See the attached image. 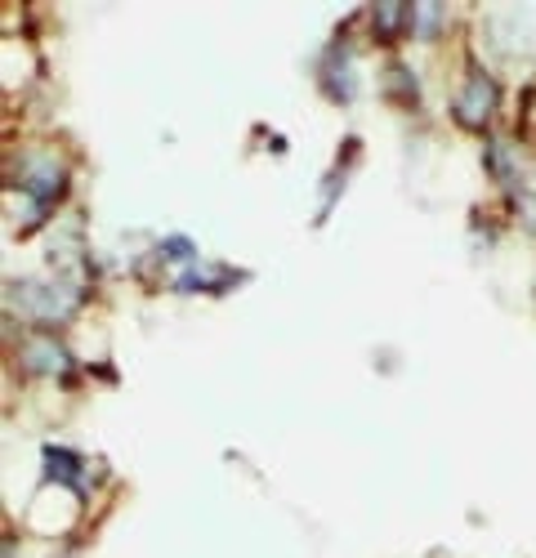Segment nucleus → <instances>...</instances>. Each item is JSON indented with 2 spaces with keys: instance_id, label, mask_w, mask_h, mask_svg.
Wrapping results in <instances>:
<instances>
[{
  "instance_id": "obj_1",
  "label": "nucleus",
  "mask_w": 536,
  "mask_h": 558,
  "mask_svg": "<svg viewBox=\"0 0 536 558\" xmlns=\"http://www.w3.org/2000/svg\"><path fill=\"white\" fill-rule=\"evenodd\" d=\"M68 189V170L50 153H27L19 161V197L27 202V219H40Z\"/></svg>"
},
{
  "instance_id": "obj_2",
  "label": "nucleus",
  "mask_w": 536,
  "mask_h": 558,
  "mask_svg": "<svg viewBox=\"0 0 536 558\" xmlns=\"http://www.w3.org/2000/svg\"><path fill=\"white\" fill-rule=\"evenodd\" d=\"M5 295H10V304L19 308V313H27V317H36V322H63V317H72L76 313V287H59V282H45V277H23V282H10L5 287Z\"/></svg>"
},
{
  "instance_id": "obj_3",
  "label": "nucleus",
  "mask_w": 536,
  "mask_h": 558,
  "mask_svg": "<svg viewBox=\"0 0 536 558\" xmlns=\"http://www.w3.org/2000/svg\"><path fill=\"white\" fill-rule=\"evenodd\" d=\"M452 108H456V121L461 125H483L491 112H497V81H491L483 68H470Z\"/></svg>"
},
{
  "instance_id": "obj_4",
  "label": "nucleus",
  "mask_w": 536,
  "mask_h": 558,
  "mask_svg": "<svg viewBox=\"0 0 536 558\" xmlns=\"http://www.w3.org/2000/svg\"><path fill=\"white\" fill-rule=\"evenodd\" d=\"M19 362L32 376H68L72 371V353L59 336H27L19 344Z\"/></svg>"
},
{
  "instance_id": "obj_5",
  "label": "nucleus",
  "mask_w": 536,
  "mask_h": 558,
  "mask_svg": "<svg viewBox=\"0 0 536 558\" xmlns=\"http://www.w3.org/2000/svg\"><path fill=\"white\" fill-rule=\"evenodd\" d=\"M40 460H45V478L50 483H59V487H72L76 496H85V483H81V474H85V460L76 456V451H68V447H45L40 451Z\"/></svg>"
},
{
  "instance_id": "obj_6",
  "label": "nucleus",
  "mask_w": 536,
  "mask_h": 558,
  "mask_svg": "<svg viewBox=\"0 0 536 558\" xmlns=\"http://www.w3.org/2000/svg\"><path fill=\"white\" fill-rule=\"evenodd\" d=\"M322 81H327V95H331V99H340V104L353 99L357 76H353V59H349L344 45H336V50L327 54V63H322Z\"/></svg>"
},
{
  "instance_id": "obj_7",
  "label": "nucleus",
  "mask_w": 536,
  "mask_h": 558,
  "mask_svg": "<svg viewBox=\"0 0 536 558\" xmlns=\"http://www.w3.org/2000/svg\"><path fill=\"white\" fill-rule=\"evenodd\" d=\"M229 287V272H210L206 264H188V272L174 282V291H223Z\"/></svg>"
},
{
  "instance_id": "obj_8",
  "label": "nucleus",
  "mask_w": 536,
  "mask_h": 558,
  "mask_svg": "<svg viewBox=\"0 0 536 558\" xmlns=\"http://www.w3.org/2000/svg\"><path fill=\"white\" fill-rule=\"evenodd\" d=\"M402 23L412 27V5H376V10H371V27H376L380 36H393Z\"/></svg>"
},
{
  "instance_id": "obj_9",
  "label": "nucleus",
  "mask_w": 536,
  "mask_h": 558,
  "mask_svg": "<svg viewBox=\"0 0 536 558\" xmlns=\"http://www.w3.org/2000/svg\"><path fill=\"white\" fill-rule=\"evenodd\" d=\"M161 255H170V259H188V264H197V246H193L188 238H166V242H161Z\"/></svg>"
}]
</instances>
